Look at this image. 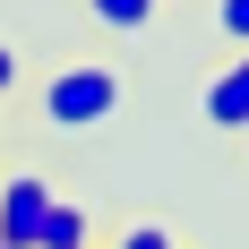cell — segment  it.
<instances>
[{"instance_id":"obj_4","label":"cell","mask_w":249,"mask_h":249,"mask_svg":"<svg viewBox=\"0 0 249 249\" xmlns=\"http://www.w3.org/2000/svg\"><path fill=\"white\" fill-rule=\"evenodd\" d=\"M43 249H95V215H86L77 198H60L52 224H43Z\"/></svg>"},{"instance_id":"obj_1","label":"cell","mask_w":249,"mask_h":249,"mask_svg":"<svg viewBox=\"0 0 249 249\" xmlns=\"http://www.w3.org/2000/svg\"><path fill=\"white\" fill-rule=\"evenodd\" d=\"M112 112H121V69L112 60H69V69L43 77V129H60V138H86Z\"/></svg>"},{"instance_id":"obj_2","label":"cell","mask_w":249,"mask_h":249,"mask_svg":"<svg viewBox=\"0 0 249 249\" xmlns=\"http://www.w3.org/2000/svg\"><path fill=\"white\" fill-rule=\"evenodd\" d=\"M52 206H60V189H52L43 172H9V180H0V241H9V249H43Z\"/></svg>"},{"instance_id":"obj_8","label":"cell","mask_w":249,"mask_h":249,"mask_svg":"<svg viewBox=\"0 0 249 249\" xmlns=\"http://www.w3.org/2000/svg\"><path fill=\"white\" fill-rule=\"evenodd\" d=\"M9 86H18V52L0 43V95H9Z\"/></svg>"},{"instance_id":"obj_7","label":"cell","mask_w":249,"mask_h":249,"mask_svg":"<svg viewBox=\"0 0 249 249\" xmlns=\"http://www.w3.org/2000/svg\"><path fill=\"white\" fill-rule=\"evenodd\" d=\"M206 18H215V35H224V43L249 52V0H206Z\"/></svg>"},{"instance_id":"obj_9","label":"cell","mask_w":249,"mask_h":249,"mask_svg":"<svg viewBox=\"0 0 249 249\" xmlns=\"http://www.w3.org/2000/svg\"><path fill=\"white\" fill-rule=\"evenodd\" d=\"M0 249H9V241H0Z\"/></svg>"},{"instance_id":"obj_3","label":"cell","mask_w":249,"mask_h":249,"mask_svg":"<svg viewBox=\"0 0 249 249\" xmlns=\"http://www.w3.org/2000/svg\"><path fill=\"white\" fill-rule=\"evenodd\" d=\"M198 121L224 129V138H241V129H249V52H232L224 69L198 86Z\"/></svg>"},{"instance_id":"obj_5","label":"cell","mask_w":249,"mask_h":249,"mask_svg":"<svg viewBox=\"0 0 249 249\" xmlns=\"http://www.w3.org/2000/svg\"><path fill=\"white\" fill-rule=\"evenodd\" d=\"M86 18L112 35H138V26H155V0H86Z\"/></svg>"},{"instance_id":"obj_10","label":"cell","mask_w":249,"mask_h":249,"mask_svg":"<svg viewBox=\"0 0 249 249\" xmlns=\"http://www.w3.org/2000/svg\"><path fill=\"white\" fill-rule=\"evenodd\" d=\"M241 138H249V129H241Z\"/></svg>"},{"instance_id":"obj_6","label":"cell","mask_w":249,"mask_h":249,"mask_svg":"<svg viewBox=\"0 0 249 249\" xmlns=\"http://www.w3.org/2000/svg\"><path fill=\"white\" fill-rule=\"evenodd\" d=\"M112 249H180V241H172V224L138 215V224H121V232H112Z\"/></svg>"}]
</instances>
